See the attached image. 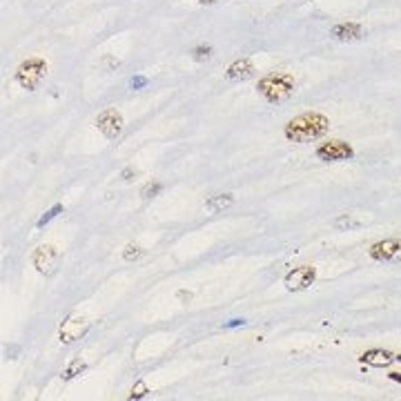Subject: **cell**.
<instances>
[{"mask_svg":"<svg viewBox=\"0 0 401 401\" xmlns=\"http://www.w3.org/2000/svg\"><path fill=\"white\" fill-rule=\"evenodd\" d=\"M163 192V183H158V181H152V183H147V186L141 190V197L145 199V201H150V199H154V197H158V194Z\"/></svg>","mask_w":401,"mask_h":401,"instance_id":"obj_16","label":"cell"},{"mask_svg":"<svg viewBox=\"0 0 401 401\" xmlns=\"http://www.w3.org/2000/svg\"><path fill=\"white\" fill-rule=\"evenodd\" d=\"M395 361H401V354H395L391 350H368L361 354V363L372 365V368H388Z\"/></svg>","mask_w":401,"mask_h":401,"instance_id":"obj_10","label":"cell"},{"mask_svg":"<svg viewBox=\"0 0 401 401\" xmlns=\"http://www.w3.org/2000/svg\"><path fill=\"white\" fill-rule=\"evenodd\" d=\"M147 393H150V388H147L143 381H139L134 388H132V393H130V399H143L147 397Z\"/></svg>","mask_w":401,"mask_h":401,"instance_id":"obj_20","label":"cell"},{"mask_svg":"<svg viewBox=\"0 0 401 401\" xmlns=\"http://www.w3.org/2000/svg\"><path fill=\"white\" fill-rule=\"evenodd\" d=\"M147 85V78L145 76H134L132 80H130V87L132 89H143Z\"/></svg>","mask_w":401,"mask_h":401,"instance_id":"obj_21","label":"cell"},{"mask_svg":"<svg viewBox=\"0 0 401 401\" xmlns=\"http://www.w3.org/2000/svg\"><path fill=\"white\" fill-rule=\"evenodd\" d=\"M141 257H143V248L136 245V243H130L128 248L123 250V259L125 261H136V259H141Z\"/></svg>","mask_w":401,"mask_h":401,"instance_id":"obj_19","label":"cell"},{"mask_svg":"<svg viewBox=\"0 0 401 401\" xmlns=\"http://www.w3.org/2000/svg\"><path fill=\"white\" fill-rule=\"evenodd\" d=\"M230 205H234V194L225 192V194H214V197H210L208 201H205V210L210 212H223L227 210Z\"/></svg>","mask_w":401,"mask_h":401,"instance_id":"obj_13","label":"cell"},{"mask_svg":"<svg viewBox=\"0 0 401 401\" xmlns=\"http://www.w3.org/2000/svg\"><path fill=\"white\" fill-rule=\"evenodd\" d=\"M252 74H255V65H252L250 59H236L234 63L227 65V70H225V78L227 80H248Z\"/></svg>","mask_w":401,"mask_h":401,"instance_id":"obj_12","label":"cell"},{"mask_svg":"<svg viewBox=\"0 0 401 401\" xmlns=\"http://www.w3.org/2000/svg\"><path fill=\"white\" fill-rule=\"evenodd\" d=\"M239 326H245V321H243V319H230V321H227V324H225L223 328L230 330V328H239Z\"/></svg>","mask_w":401,"mask_h":401,"instance_id":"obj_24","label":"cell"},{"mask_svg":"<svg viewBox=\"0 0 401 401\" xmlns=\"http://www.w3.org/2000/svg\"><path fill=\"white\" fill-rule=\"evenodd\" d=\"M391 379L393 381H401V374L399 372H391Z\"/></svg>","mask_w":401,"mask_h":401,"instance_id":"obj_27","label":"cell"},{"mask_svg":"<svg viewBox=\"0 0 401 401\" xmlns=\"http://www.w3.org/2000/svg\"><path fill=\"white\" fill-rule=\"evenodd\" d=\"M330 33L341 43H352V40H359L363 36V27L359 22H339L330 29Z\"/></svg>","mask_w":401,"mask_h":401,"instance_id":"obj_11","label":"cell"},{"mask_svg":"<svg viewBox=\"0 0 401 401\" xmlns=\"http://www.w3.org/2000/svg\"><path fill=\"white\" fill-rule=\"evenodd\" d=\"M105 65H107V67H119V61H114V59H105Z\"/></svg>","mask_w":401,"mask_h":401,"instance_id":"obj_25","label":"cell"},{"mask_svg":"<svg viewBox=\"0 0 401 401\" xmlns=\"http://www.w3.org/2000/svg\"><path fill=\"white\" fill-rule=\"evenodd\" d=\"M176 299L183 301V303H188V301H192V292H188V290H179V292H176Z\"/></svg>","mask_w":401,"mask_h":401,"instance_id":"obj_23","label":"cell"},{"mask_svg":"<svg viewBox=\"0 0 401 401\" xmlns=\"http://www.w3.org/2000/svg\"><path fill=\"white\" fill-rule=\"evenodd\" d=\"M45 74H47V63H45L43 59H27L25 63L18 65L16 70V83L27 89V91H33L40 83Z\"/></svg>","mask_w":401,"mask_h":401,"instance_id":"obj_3","label":"cell"},{"mask_svg":"<svg viewBox=\"0 0 401 401\" xmlns=\"http://www.w3.org/2000/svg\"><path fill=\"white\" fill-rule=\"evenodd\" d=\"M87 330H89L87 319H83V317H70L67 321H63L59 337H61L63 343H74L76 339L85 337V332H87Z\"/></svg>","mask_w":401,"mask_h":401,"instance_id":"obj_9","label":"cell"},{"mask_svg":"<svg viewBox=\"0 0 401 401\" xmlns=\"http://www.w3.org/2000/svg\"><path fill=\"white\" fill-rule=\"evenodd\" d=\"M212 45H205V43H201V45H197V47H192L190 50V54H192V59L194 61H208L210 59V56H212Z\"/></svg>","mask_w":401,"mask_h":401,"instance_id":"obj_14","label":"cell"},{"mask_svg":"<svg viewBox=\"0 0 401 401\" xmlns=\"http://www.w3.org/2000/svg\"><path fill=\"white\" fill-rule=\"evenodd\" d=\"M315 281H317V270L312 266H301V268H294L292 272H288V277H285V288L290 292H301V290L310 288Z\"/></svg>","mask_w":401,"mask_h":401,"instance_id":"obj_7","label":"cell"},{"mask_svg":"<svg viewBox=\"0 0 401 401\" xmlns=\"http://www.w3.org/2000/svg\"><path fill=\"white\" fill-rule=\"evenodd\" d=\"M294 78L285 72H272L257 83V91L268 103H283L294 94Z\"/></svg>","mask_w":401,"mask_h":401,"instance_id":"obj_2","label":"cell"},{"mask_svg":"<svg viewBox=\"0 0 401 401\" xmlns=\"http://www.w3.org/2000/svg\"><path fill=\"white\" fill-rule=\"evenodd\" d=\"M317 156L326 163H339V160L354 158V150L346 141H330L317 147Z\"/></svg>","mask_w":401,"mask_h":401,"instance_id":"obj_4","label":"cell"},{"mask_svg":"<svg viewBox=\"0 0 401 401\" xmlns=\"http://www.w3.org/2000/svg\"><path fill=\"white\" fill-rule=\"evenodd\" d=\"M197 3H201V5H216L219 0H197Z\"/></svg>","mask_w":401,"mask_h":401,"instance_id":"obj_26","label":"cell"},{"mask_svg":"<svg viewBox=\"0 0 401 401\" xmlns=\"http://www.w3.org/2000/svg\"><path fill=\"white\" fill-rule=\"evenodd\" d=\"M59 257H61L59 250H56L54 245H40L36 252H33L31 263L40 274L50 277V274L54 272V268H56V263H59Z\"/></svg>","mask_w":401,"mask_h":401,"instance_id":"obj_8","label":"cell"},{"mask_svg":"<svg viewBox=\"0 0 401 401\" xmlns=\"http://www.w3.org/2000/svg\"><path fill=\"white\" fill-rule=\"evenodd\" d=\"M370 259L381 261V263H397L401 261V239H386L379 243H372L368 250Z\"/></svg>","mask_w":401,"mask_h":401,"instance_id":"obj_5","label":"cell"},{"mask_svg":"<svg viewBox=\"0 0 401 401\" xmlns=\"http://www.w3.org/2000/svg\"><path fill=\"white\" fill-rule=\"evenodd\" d=\"M96 128L103 132L105 139H119L123 132V116L116 109H103L96 116Z\"/></svg>","mask_w":401,"mask_h":401,"instance_id":"obj_6","label":"cell"},{"mask_svg":"<svg viewBox=\"0 0 401 401\" xmlns=\"http://www.w3.org/2000/svg\"><path fill=\"white\" fill-rule=\"evenodd\" d=\"M330 128V121L324 114H301L285 123L283 136L292 143H310L324 136Z\"/></svg>","mask_w":401,"mask_h":401,"instance_id":"obj_1","label":"cell"},{"mask_svg":"<svg viewBox=\"0 0 401 401\" xmlns=\"http://www.w3.org/2000/svg\"><path fill=\"white\" fill-rule=\"evenodd\" d=\"M357 225H359V221L352 219L350 214H341L332 221V227H337V230H348V227H357Z\"/></svg>","mask_w":401,"mask_h":401,"instance_id":"obj_17","label":"cell"},{"mask_svg":"<svg viewBox=\"0 0 401 401\" xmlns=\"http://www.w3.org/2000/svg\"><path fill=\"white\" fill-rule=\"evenodd\" d=\"M65 208H63V205L59 203V205H54V208L52 210H47V212H45L43 216H40V219H38V223H36V227H38V230H40V227H45V225H47L52 219H56V216H59L61 212H63Z\"/></svg>","mask_w":401,"mask_h":401,"instance_id":"obj_18","label":"cell"},{"mask_svg":"<svg viewBox=\"0 0 401 401\" xmlns=\"http://www.w3.org/2000/svg\"><path fill=\"white\" fill-rule=\"evenodd\" d=\"M136 174H139V172H136V167H125V169L121 172V179H123L125 183H130Z\"/></svg>","mask_w":401,"mask_h":401,"instance_id":"obj_22","label":"cell"},{"mask_svg":"<svg viewBox=\"0 0 401 401\" xmlns=\"http://www.w3.org/2000/svg\"><path fill=\"white\" fill-rule=\"evenodd\" d=\"M83 370H85V363L80 361V359H74V361H72V363L67 365V368L63 370V374H61V377H63L65 381H70V379H74V377H76V374H80Z\"/></svg>","mask_w":401,"mask_h":401,"instance_id":"obj_15","label":"cell"}]
</instances>
